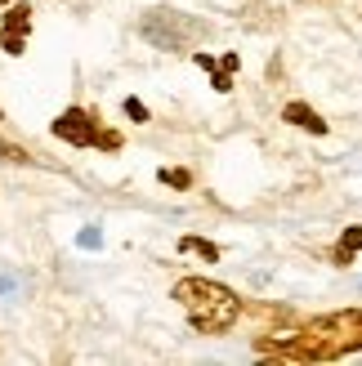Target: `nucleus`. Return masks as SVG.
I'll list each match as a JSON object with an SVG mask.
<instances>
[{
  "label": "nucleus",
  "mask_w": 362,
  "mask_h": 366,
  "mask_svg": "<svg viewBox=\"0 0 362 366\" xmlns=\"http://www.w3.org/2000/svg\"><path fill=\"white\" fill-rule=\"evenodd\" d=\"M175 299L188 309L192 326H197L201 335H220L228 326L237 322V295L220 282H201V277H184V282L175 286Z\"/></svg>",
  "instance_id": "nucleus-1"
},
{
  "label": "nucleus",
  "mask_w": 362,
  "mask_h": 366,
  "mask_svg": "<svg viewBox=\"0 0 362 366\" xmlns=\"http://www.w3.org/2000/svg\"><path fill=\"white\" fill-rule=\"evenodd\" d=\"M94 130H99V126H94V116L81 112V107H67V112L54 121V134H58L63 143H72V148H86V143H94Z\"/></svg>",
  "instance_id": "nucleus-2"
},
{
  "label": "nucleus",
  "mask_w": 362,
  "mask_h": 366,
  "mask_svg": "<svg viewBox=\"0 0 362 366\" xmlns=\"http://www.w3.org/2000/svg\"><path fill=\"white\" fill-rule=\"evenodd\" d=\"M143 32H148L152 41H161V45H179L184 36H192V32H197V22H184L179 14H166V27H161L156 18H148V22H143Z\"/></svg>",
  "instance_id": "nucleus-3"
},
{
  "label": "nucleus",
  "mask_w": 362,
  "mask_h": 366,
  "mask_svg": "<svg viewBox=\"0 0 362 366\" xmlns=\"http://www.w3.org/2000/svg\"><path fill=\"white\" fill-rule=\"evenodd\" d=\"M282 121H291V126H304V130H313V134H327V121L313 112L309 103H286V107H282Z\"/></svg>",
  "instance_id": "nucleus-4"
},
{
  "label": "nucleus",
  "mask_w": 362,
  "mask_h": 366,
  "mask_svg": "<svg viewBox=\"0 0 362 366\" xmlns=\"http://www.w3.org/2000/svg\"><path fill=\"white\" fill-rule=\"evenodd\" d=\"M358 250H362V224L344 228V237H340V264H349V259H354Z\"/></svg>",
  "instance_id": "nucleus-5"
},
{
  "label": "nucleus",
  "mask_w": 362,
  "mask_h": 366,
  "mask_svg": "<svg viewBox=\"0 0 362 366\" xmlns=\"http://www.w3.org/2000/svg\"><path fill=\"white\" fill-rule=\"evenodd\" d=\"M27 14H32L27 5H14V9L5 14V32H18V36H27Z\"/></svg>",
  "instance_id": "nucleus-6"
},
{
  "label": "nucleus",
  "mask_w": 362,
  "mask_h": 366,
  "mask_svg": "<svg viewBox=\"0 0 362 366\" xmlns=\"http://www.w3.org/2000/svg\"><path fill=\"white\" fill-rule=\"evenodd\" d=\"M179 246H184V250H197V255H201V259H210V264H215V259H220V250H215V246H210V241H201V237H184V241H179Z\"/></svg>",
  "instance_id": "nucleus-7"
},
{
  "label": "nucleus",
  "mask_w": 362,
  "mask_h": 366,
  "mask_svg": "<svg viewBox=\"0 0 362 366\" xmlns=\"http://www.w3.org/2000/svg\"><path fill=\"white\" fill-rule=\"evenodd\" d=\"M161 183H170V188H188L192 175H188V170H161Z\"/></svg>",
  "instance_id": "nucleus-8"
},
{
  "label": "nucleus",
  "mask_w": 362,
  "mask_h": 366,
  "mask_svg": "<svg viewBox=\"0 0 362 366\" xmlns=\"http://www.w3.org/2000/svg\"><path fill=\"white\" fill-rule=\"evenodd\" d=\"M94 143H99V148H107V152H116V148H121V134H112V130L99 134V130H94Z\"/></svg>",
  "instance_id": "nucleus-9"
},
{
  "label": "nucleus",
  "mask_w": 362,
  "mask_h": 366,
  "mask_svg": "<svg viewBox=\"0 0 362 366\" xmlns=\"http://www.w3.org/2000/svg\"><path fill=\"white\" fill-rule=\"evenodd\" d=\"M126 116L130 121H148V107H143L139 99H126Z\"/></svg>",
  "instance_id": "nucleus-10"
},
{
  "label": "nucleus",
  "mask_w": 362,
  "mask_h": 366,
  "mask_svg": "<svg viewBox=\"0 0 362 366\" xmlns=\"http://www.w3.org/2000/svg\"><path fill=\"white\" fill-rule=\"evenodd\" d=\"M0 45H5L9 54H22V36L18 32H5V36H0Z\"/></svg>",
  "instance_id": "nucleus-11"
},
{
  "label": "nucleus",
  "mask_w": 362,
  "mask_h": 366,
  "mask_svg": "<svg viewBox=\"0 0 362 366\" xmlns=\"http://www.w3.org/2000/svg\"><path fill=\"white\" fill-rule=\"evenodd\" d=\"M215 90H220V94H224V90H233V72H224V67L215 72Z\"/></svg>",
  "instance_id": "nucleus-12"
},
{
  "label": "nucleus",
  "mask_w": 362,
  "mask_h": 366,
  "mask_svg": "<svg viewBox=\"0 0 362 366\" xmlns=\"http://www.w3.org/2000/svg\"><path fill=\"white\" fill-rule=\"evenodd\" d=\"M0 5H9V0H0Z\"/></svg>",
  "instance_id": "nucleus-13"
}]
</instances>
